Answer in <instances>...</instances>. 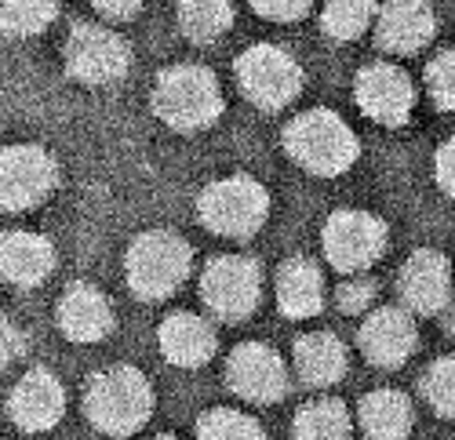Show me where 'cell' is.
Instances as JSON below:
<instances>
[{
  "label": "cell",
  "mask_w": 455,
  "mask_h": 440,
  "mask_svg": "<svg viewBox=\"0 0 455 440\" xmlns=\"http://www.w3.org/2000/svg\"><path fill=\"white\" fill-rule=\"evenodd\" d=\"M154 440H175V436H168V433H164V436H154Z\"/></svg>",
  "instance_id": "36"
},
{
  "label": "cell",
  "mask_w": 455,
  "mask_h": 440,
  "mask_svg": "<svg viewBox=\"0 0 455 440\" xmlns=\"http://www.w3.org/2000/svg\"><path fill=\"white\" fill-rule=\"evenodd\" d=\"M197 215L212 233L230 237V240H248L267 223L270 193L262 182H255L248 175H230V178H219L201 190Z\"/></svg>",
  "instance_id": "5"
},
{
  "label": "cell",
  "mask_w": 455,
  "mask_h": 440,
  "mask_svg": "<svg viewBox=\"0 0 455 440\" xmlns=\"http://www.w3.org/2000/svg\"><path fill=\"white\" fill-rule=\"evenodd\" d=\"M415 342H419V332H415L411 310H397V306H383L368 313L357 335L364 360L375 364V368H401L415 353Z\"/></svg>",
  "instance_id": "13"
},
{
  "label": "cell",
  "mask_w": 455,
  "mask_h": 440,
  "mask_svg": "<svg viewBox=\"0 0 455 440\" xmlns=\"http://www.w3.org/2000/svg\"><path fill=\"white\" fill-rule=\"evenodd\" d=\"M201 299L219 320H244L262 299V270L244 255H219L201 273Z\"/></svg>",
  "instance_id": "8"
},
{
  "label": "cell",
  "mask_w": 455,
  "mask_h": 440,
  "mask_svg": "<svg viewBox=\"0 0 455 440\" xmlns=\"http://www.w3.org/2000/svg\"><path fill=\"white\" fill-rule=\"evenodd\" d=\"M251 8L270 22H295L310 12V0H251Z\"/></svg>",
  "instance_id": "31"
},
{
  "label": "cell",
  "mask_w": 455,
  "mask_h": 440,
  "mask_svg": "<svg viewBox=\"0 0 455 440\" xmlns=\"http://www.w3.org/2000/svg\"><path fill=\"white\" fill-rule=\"evenodd\" d=\"M59 332L73 342H102L113 332V306L92 284H73L55 310Z\"/></svg>",
  "instance_id": "17"
},
{
  "label": "cell",
  "mask_w": 455,
  "mask_h": 440,
  "mask_svg": "<svg viewBox=\"0 0 455 440\" xmlns=\"http://www.w3.org/2000/svg\"><path fill=\"white\" fill-rule=\"evenodd\" d=\"M92 4H95L106 19H132V15H139L142 0H92Z\"/></svg>",
  "instance_id": "33"
},
{
  "label": "cell",
  "mask_w": 455,
  "mask_h": 440,
  "mask_svg": "<svg viewBox=\"0 0 455 440\" xmlns=\"http://www.w3.org/2000/svg\"><path fill=\"white\" fill-rule=\"evenodd\" d=\"M274 287H277V306L284 317L307 320L324 306V277L310 259H284Z\"/></svg>",
  "instance_id": "20"
},
{
  "label": "cell",
  "mask_w": 455,
  "mask_h": 440,
  "mask_svg": "<svg viewBox=\"0 0 455 440\" xmlns=\"http://www.w3.org/2000/svg\"><path fill=\"white\" fill-rule=\"evenodd\" d=\"M437 33V15L427 0H387L375 19V41L390 55L423 51Z\"/></svg>",
  "instance_id": "14"
},
{
  "label": "cell",
  "mask_w": 455,
  "mask_h": 440,
  "mask_svg": "<svg viewBox=\"0 0 455 440\" xmlns=\"http://www.w3.org/2000/svg\"><path fill=\"white\" fill-rule=\"evenodd\" d=\"M397 291L411 313H444L451 302V266L441 251H415L411 259L401 266L397 277Z\"/></svg>",
  "instance_id": "15"
},
{
  "label": "cell",
  "mask_w": 455,
  "mask_h": 440,
  "mask_svg": "<svg viewBox=\"0 0 455 440\" xmlns=\"http://www.w3.org/2000/svg\"><path fill=\"white\" fill-rule=\"evenodd\" d=\"M379 8V0H328L321 26L331 41H357L368 26H375Z\"/></svg>",
  "instance_id": "25"
},
{
  "label": "cell",
  "mask_w": 455,
  "mask_h": 440,
  "mask_svg": "<svg viewBox=\"0 0 455 440\" xmlns=\"http://www.w3.org/2000/svg\"><path fill=\"white\" fill-rule=\"evenodd\" d=\"M295 440H354V419L343 400H310L291 422Z\"/></svg>",
  "instance_id": "23"
},
{
  "label": "cell",
  "mask_w": 455,
  "mask_h": 440,
  "mask_svg": "<svg viewBox=\"0 0 455 440\" xmlns=\"http://www.w3.org/2000/svg\"><path fill=\"white\" fill-rule=\"evenodd\" d=\"M368 440H404L415 422V408L401 389H371L357 408Z\"/></svg>",
  "instance_id": "22"
},
{
  "label": "cell",
  "mask_w": 455,
  "mask_h": 440,
  "mask_svg": "<svg viewBox=\"0 0 455 440\" xmlns=\"http://www.w3.org/2000/svg\"><path fill=\"white\" fill-rule=\"evenodd\" d=\"M423 397L441 419H455V357L430 364L423 375Z\"/></svg>",
  "instance_id": "28"
},
{
  "label": "cell",
  "mask_w": 455,
  "mask_h": 440,
  "mask_svg": "<svg viewBox=\"0 0 455 440\" xmlns=\"http://www.w3.org/2000/svg\"><path fill=\"white\" fill-rule=\"evenodd\" d=\"M8 415L26 433L55 429L59 419L66 415V389H62V382L48 368H36V372L22 375L15 382V389H12V397H8Z\"/></svg>",
  "instance_id": "16"
},
{
  "label": "cell",
  "mask_w": 455,
  "mask_h": 440,
  "mask_svg": "<svg viewBox=\"0 0 455 440\" xmlns=\"http://www.w3.org/2000/svg\"><path fill=\"white\" fill-rule=\"evenodd\" d=\"M55 270V248L48 237L33 233V230H12L4 233L0 244V273L15 287H33L44 284Z\"/></svg>",
  "instance_id": "18"
},
{
  "label": "cell",
  "mask_w": 455,
  "mask_h": 440,
  "mask_svg": "<svg viewBox=\"0 0 455 440\" xmlns=\"http://www.w3.org/2000/svg\"><path fill=\"white\" fill-rule=\"evenodd\" d=\"M189 263H194V248H189L179 233L149 230V233L135 237L128 248V259H124L128 287L146 302L168 299L189 277Z\"/></svg>",
  "instance_id": "4"
},
{
  "label": "cell",
  "mask_w": 455,
  "mask_h": 440,
  "mask_svg": "<svg viewBox=\"0 0 455 440\" xmlns=\"http://www.w3.org/2000/svg\"><path fill=\"white\" fill-rule=\"evenodd\" d=\"M62 55H66L69 77L88 88H109V84L124 81L128 66H132V48L124 36L106 26H95V22L73 26Z\"/></svg>",
  "instance_id": "6"
},
{
  "label": "cell",
  "mask_w": 455,
  "mask_h": 440,
  "mask_svg": "<svg viewBox=\"0 0 455 440\" xmlns=\"http://www.w3.org/2000/svg\"><path fill=\"white\" fill-rule=\"evenodd\" d=\"M387 251V223L368 211H335L324 223V255L339 273H364Z\"/></svg>",
  "instance_id": "9"
},
{
  "label": "cell",
  "mask_w": 455,
  "mask_h": 440,
  "mask_svg": "<svg viewBox=\"0 0 455 440\" xmlns=\"http://www.w3.org/2000/svg\"><path fill=\"white\" fill-rule=\"evenodd\" d=\"M357 106L364 109V117L387 128H401L411 117L415 106V88L411 77L394 66V62H371L357 73Z\"/></svg>",
  "instance_id": "12"
},
{
  "label": "cell",
  "mask_w": 455,
  "mask_h": 440,
  "mask_svg": "<svg viewBox=\"0 0 455 440\" xmlns=\"http://www.w3.org/2000/svg\"><path fill=\"white\" fill-rule=\"evenodd\" d=\"M222 88L204 66H172L157 77L154 114L175 131H201L222 117Z\"/></svg>",
  "instance_id": "3"
},
{
  "label": "cell",
  "mask_w": 455,
  "mask_h": 440,
  "mask_svg": "<svg viewBox=\"0 0 455 440\" xmlns=\"http://www.w3.org/2000/svg\"><path fill=\"white\" fill-rule=\"evenodd\" d=\"M55 0H4L0 22H4L8 36H36L55 22Z\"/></svg>",
  "instance_id": "27"
},
{
  "label": "cell",
  "mask_w": 455,
  "mask_h": 440,
  "mask_svg": "<svg viewBox=\"0 0 455 440\" xmlns=\"http://www.w3.org/2000/svg\"><path fill=\"white\" fill-rule=\"evenodd\" d=\"M237 84L259 109H284L302 91V66L277 44H255L237 59Z\"/></svg>",
  "instance_id": "7"
},
{
  "label": "cell",
  "mask_w": 455,
  "mask_h": 440,
  "mask_svg": "<svg viewBox=\"0 0 455 440\" xmlns=\"http://www.w3.org/2000/svg\"><path fill=\"white\" fill-rule=\"evenodd\" d=\"M84 415L106 436H132L154 415V386L128 364L106 368L84 389Z\"/></svg>",
  "instance_id": "1"
},
{
  "label": "cell",
  "mask_w": 455,
  "mask_h": 440,
  "mask_svg": "<svg viewBox=\"0 0 455 440\" xmlns=\"http://www.w3.org/2000/svg\"><path fill=\"white\" fill-rule=\"evenodd\" d=\"M157 342H161V353L168 364L175 368H201L215 357V327L197 317V313H172L164 317L161 332H157Z\"/></svg>",
  "instance_id": "19"
},
{
  "label": "cell",
  "mask_w": 455,
  "mask_h": 440,
  "mask_svg": "<svg viewBox=\"0 0 455 440\" xmlns=\"http://www.w3.org/2000/svg\"><path fill=\"white\" fill-rule=\"evenodd\" d=\"M59 182V164L48 150L33 142H19L4 150L0 161V200L4 211H29L52 197Z\"/></svg>",
  "instance_id": "10"
},
{
  "label": "cell",
  "mask_w": 455,
  "mask_h": 440,
  "mask_svg": "<svg viewBox=\"0 0 455 440\" xmlns=\"http://www.w3.org/2000/svg\"><path fill=\"white\" fill-rule=\"evenodd\" d=\"M347 364H350L347 346L339 342L331 332H310V335H302L295 342V372L314 389L335 386L347 375Z\"/></svg>",
  "instance_id": "21"
},
{
  "label": "cell",
  "mask_w": 455,
  "mask_h": 440,
  "mask_svg": "<svg viewBox=\"0 0 455 440\" xmlns=\"http://www.w3.org/2000/svg\"><path fill=\"white\" fill-rule=\"evenodd\" d=\"M371 299H375V284L368 280V277H354V280H347L343 287L335 291V302H339V310L343 313H350V317H357V313H364L368 306H371Z\"/></svg>",
  "instance_id": "30"
},
{
  "label": "cell",
  "mask_w": 455,
  "mask_h": 440,
  "mask_svg": "<svg viewBox=\"0 0 455 440\" xmlns=\"http://www.w3.org/2000/svg\"><path fill=\"white\" fill-rule=\"evenodd\" d=\"M197 440H267V433L248 412L212 408L197 419Z\"/></svg>",
  "instance_id": "26"
},
{
  "label": "cell",
  "mask_w": 455,
  "mask_h": 440,
  "mask_svg": "<svg viewBox=\"0 0 455 440\" xmlns=\"http://www.w3.org/2000/svg\"><path fill=\"white\" fill-rule=\"evenodd\" d=\"M179 26L194 44H212L234 26V0H179Z\"/></svg>",
  "instance_id": "24"
},
{
  "label": "cell",
  "mask_w": 455,
  "mask_h": 440,
  "mask_svg": "<svg viewBox=\"0 0 455 440\" xmlns=\"http://www.w3.org/2000/svg\"><path fill=\"white\" fill-rule=\"evenodd\" d=\"M284 150L299 168H307L310 175L335 178V175L354 168L357 135L343 117L331 114V109H310V114L295 117L284 128Z\"/></svg>",
  "instance_id": "2"
},
{
  "label": "cell",
  "mask_w": 455,
  "mask_h": 440,
  "mask_svg": "<svg viewBox=\"0 0 455 440\" xmlns=\"http://www.w3.org/2000/svg\"><path fill=\"white\" fill-rule=\"evenodd\" d=\"M427 91L437 109H455V48L441 51L427 66Z\"/></svg>",
  "instance_id": "29"
},
{
  "label": "cell",
  "mask_w": 455,
  "mask_h": 440,
  "mask_svg": "<svg viewBox=\"0 0 455 440\" xmlns=\"http://www.w3.org/2000/svg\"><path fill=\"white\" fill-rule=\"evenodd\" d=\"M444 327H448V335L455 339V302H448V313H444Z\"/></svg>",
  "instance_id": "35"
},
{
  "label": "cell",
  "mask_w": 455,
  "mask_h": 440,
  "mask_svg": "<svg viewBox=\"0 0 455 440\" xmlns=\"http://www.w3.org/2000/svg\"><path fill=\"white\" fill-rule=\"evenodd\" d=\"M434 175H437V186H441L448 197H455V135L437 150V157H434Z\"/></svg>",
  "instance_id": "32"
},
{
  "label": "cell",
  "mask_w": 455,
  "mask_h": 440,
  "mask_svg": "<svg viewBox=\"0 0 455 440\" xmlns=\"http://www.w3.org/2000/svg\"><path fill=\"white\" fill-rule=\"evenodd\" d=\"M226 382L248 405H274L291 386L284 360L267 342H241L226 360Z\"/></svg>",
  "instance_id": "11"
},
{
  "label": "cell",
  "mask_w": 455,
  "mask_h": 440,
  "mask_svg": "<svg viewBox=\"0 0 455 440\" xmlns=\"http://www.w3.org/2000/svg\"><path fill=\"white\" fill-rule=\"evenodd\" d=\"M19 353H22V339H19V332H15V324L4 320V360H15Z\"/></svg>",
  "instance_id": "34"
}]
</instances>
